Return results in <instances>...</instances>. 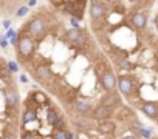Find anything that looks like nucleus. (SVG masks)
<instances>
[{
	"mask_svg": "<svg viewBox=\"0 0 158 139\" xmlns=\"http://www.w3.org/2000/svg\"><path fill=\"white\" fill-rule=\"evenodd\" d=\"M101 84H102L104 90H107V91H110V93L118 88L116 77H115V74L110 71V70H107V71L102 73V76H101Z\"/></svg>",
	"mask_w": 158,
	"mask_h": 139,
	"instance_id": "nucleus-6",
	"label": "nucleus"
},
{
	"mask_svg": "<svg viewBox=\"0 0 158 139\" xmlns=\"http://www.w3.org/2000/svg\"><path fill=\"white\" fill-rule=\"evenodd\" d=\"M3 94H5V104H6L8 110H13L19 105V93L14 87H8L3 91Z\"/></svg>",
	"mask_w": 158,
	"mask_h": 139,
	"instance_id": "nucleus-7",
	"label": "nucleus"
},
{
	"mask_svg": "<svg viewBox=\"0 0 158 139\" xmlns=\"http://www.w3.org/2000/svg\"><path fill=\"white\" fill-rule=\"evenodd\" d=\"M20 82H22V84H27V82H28V77H27L25 74H22V76H20Z\"/></svg>",
	"mask_w": 158,
	"mask_h": 139,
	"instance_id": "nucleus-33",
	"label": "nucleus"
},
{
	"mask_svg": "<svg viewBox=\"0 0 158 139\" xmlns=\"http://www.w3.org/2000/svg\"><path fill=\"white\" fill-rule=\"evenodd\" d=\"M36 3H37V0H28V8L36 6Z\"/></svg>",
	"mask_w": 158,
	"mask_h": 139,
	"instance_id": "nucleus-31",
	"label": "nucleus"
},
{
	"mask_svg": "<svg viewBox=\"0 0 158 139\" xmlns=\"http://www.w3.org/2000/svg\"><path fill=\"white\" fill-rule=\"evenodd\" d=\"M0 46H2V48H6V46H8V40L2 37V40H0Z\"/></svg>",
	"mask_w": 158,
	"mask_h": 139,
	"instance_id": "nucleus-28",
	"label": "nucleus"
},
{
	"mask_svg": "<svg viewBox=\"0 0 158 139\" xmlns=\"http://www.w3.org/2000/svg\"><path fill=\"white\" fill-rule=\"evenodd\" d=\"M141 111L150 119H158V104L156 102H152V101L144 102L141 105Z\"/></svg>",
	"mask_w": 158,
	"mask_h": 139,
	"instance_id": "nucleus-8",
	"label": "nucleus"
},
{
	"mask_svg": "<svg viewBox=\"0 0 158 139\" xmlns=\"http://www.w3.org/2000/svg\"><path fill=\"white\" fill-rule=\"evenodd\" d=\"M6 65H8V70H10L11 73H17V71H19V65H17L16 62L11 60V62H8Z\"/></svg>",
	"mask_w": 158,
	"mask_h": 139,
	"instance_id": "nucleus-21",
	"label": "nucleus"
},
{
	"mask_svg": "<svg viewBox=\"0 0 158 139\" xmlns=\"http://www.w3.org/2000/svg\"><path fill=\"white\" fill-rule=\"evenodd\" d=\"M57 117H59V113L56 110H53V108H48V111H47V124L53 127L54 122L57 121Z\"/></svg>",
	"mask_w": 158,
	"mask_h": 139,
	"instance_id": "nucleus-18",
	"label": "nucleus"
},
{
	"mask_svg": "<svg viewBox=\"0 0 158 139\" xmlns=\"http://www.w3.org/2000/svg\"><path fill=\"white\" fill-rule=\"evenodd\" d=\"M104 13H106V8H104L102 3L93 2L90 5V17H92V20H99L104 16Z\"/></svg>",
	"mask_w": 158,
	"mask_h": 139,
	"instance_id": "nucleus-12",
	"label": "nucleus"
},
{
	"mask_svg": "<svg viewBox=\"0 0 158 139\" xmlns=\"http://www.w3.org/2000/svg\"><path fill=\"white\" fill-rule=\"evenodd\" d=\"M115 122L113 121H102V122H99L98 124V131L101 133V134H113L115 133Z\"/></svg>",
	"mask_w": 158,
	"mask_h": 139,
	"instance_id": "nucleus-13",
	"label": "nucleus"
},
{
	"mask_svg": "<svg viewBox=\"0 0 158 139\" xmlns=\"http://www.w3.org/2000/svg\"><path fill=\"white\" fill-rule=\"evenodd\" d=\"M37 119V113L33 110V108H27L25 111H23V116H22V124L23 125H28L30 122H34Z\"/></svg>",
	"mask_w": 158,
	"mask_h": 139,
	"instance_id": "nucleus-15",
	"label": "nucleus"
},
{
	"mask_svg": "<svg viewBox=\"0 0 158 139\" xmlns=\"http://www.w3.org/2000/svg\"><path fill=\"white\" fill-rule=\"evenodd\" d=\"M0 139H16V136L14 134H3Z\"/></svg>",
	"mask_w": 158,
	"mask_h": 139,
	"instance_id": "nucleus-30",
	"label": "nucleus"
},
{
	"mask_svg": "<svg viewBox=\"0 0 158 139\" xmlns=\"http://www.w3.org/2000/svg\"><path fill=\"white\" fill-rule=\"evenodd\" d=\"M22 139H40V137H37V134H36L34 131L27 130V131H23V133H22Z\"/></svg>",
	"mask_w": 158,
	"mask_h": 139,
	"instance_id": "nucleus-19",
	"label": "nucleus"
},
{
	"mask_svg": "<svg viewBox=\"0 0 158 139\" xmlns=\"http://www.w3.org/2000/svg\"><path fill=\"white\" fill-rule=\"evenodd\" d=\"M20 34V39H19V43H17V56H19V60H30L36 51V40H33L28 34Z\"/></svg>",
	"mask_w": 158,
	"mask_h": 139,
	"instance_id": "nucleus-1",
	"label": "nucleus"
},
{
	"mask_svg": "<svg viewBox=\"0 0 158 139\" xmlns=\"http://www.w3.org/2000/svg\"><path fill=\"white\" fill-rule=\"evenodd\" d=\"M0 79L2 81H10L11 79V71L8 70V65L5 62H0Z\"/></svg>",
	"mask_w": 158,
	"mask_h": 139,
	"instance_id": "nucleus-17",
	"label": "nucleus"
},
{
	"mask_svg": "<svg viewBox=\"0 0 158 139\" xmlns=\"http://www.w3.org/2000/svg\"><path fill=\"white\" fill-rule=\"evenodd\" d=\"M116 82H118V90L119 93L124 96V97H130L132 96V91H133V77L129 76V74H123L119 77H116Z\"/></svg>",
	"mask_w": 158,
	"mask_h": 139,
	"instance_id": "nucleus-3",
	"label": "nucleus"
},
{
	"mask_svg": "<svg viewBox=\"0 0 158 139\" xmlns=\"http://www.w3.org/2000/svg\"><path fill=\"white\" fill-rule=\"evenodd\" d=\"M130 22H132V25L136 30H144L147 26V14H144V13H135L130 17Z\"/></svg>",
	"mask_w": 158,
	"mask_h": 139,
	"instance_id": "nucleus-10",
	"label": "nucleus"
},
{
	"mask_svg": "<svg viewBox=\"0 0 158 139\" xmlns=\"http://www.w3.org/2000/svg\"><path fill=\"white\" fill-rule=\"evenodd\" d=\"M90 2H92V3H93V2H96V0H90Z\"/></svg>",
	"mask_w": 158,
	"mask_h": 139,
	"instance_id": "nucleus-36",
	"label": "nucleus"
},
{
	"mask_svg": "<svg viewBox=\"0 0 158 139\" xmlns=\"http://www.w3.org/2000/svg\"><path fill=\"white\" fill-rule=\"evenodd\" d=\"M3 28H6V30H10V26H11V20H3Z\"/></svg>",
	"mask_w": 158,
	"mask_h": 139,
	"instance_id": "nucleus-29",
	"label": "nucleus"
},
{
	"mask_svg": "<svg viewBox=\"0 0 158 139\" xmlns=\"http://www.w3.org/2000/svg\"><path fill=\"white\" fill-rule=\"evenodd\" d=\"M119 104H121V96H119V94H116V93H113V91H112L110 94L104 96V97H102V101H101V105L109 107L110 110H112V108H116Z\"/></svg>",
	"mask_w": 158,
	"mask_h": 139,
	"instance_id": "nucleus-9",
	"label": "nucleus"
},
{
	"mask_svg": "<svg viewBox=\"0 0 158 139\" xmlns=\"http://www.w3.org/2000/svg\"><path fill=\"white\" fill-rule=\"evenodd\" d=\"M74 108H76V111L79 114H87V113L92 111V104L87 99H79V101H76Z\"/></svg>",
	"mask_w": 158,
	"mask_h": 139,
	"instance_id": "nucleus-14",
	"label": "nucleus"
},
{
	"mask_svg": "<svg viewBox=\"0 0 158 139\" xmlns=\"http://www.w3.org/2000/svg\"><path fill=\"white\" fill-rule=\"evenodd\" d=\"M93 116H95V119H96V121H99V122H102V121H109V119H110V116H112V110H110L109 107L99 105V107H96V108H95Z\"/></svg>",
	"mask_w": 158,
	"mask_h": 139,
	"instance_id": "nucleus-11",
	"label": "nucleus"
},
{
	"mask_svg": "<svg viewBox=\"0 0 158 139\" xmlns=\"http://www.w3.org/2000/svg\"><path fill=\"white\" fill-rule=\"evenodd\" d=\"M65 139H73V133L65 130Z\"/></svg>",
	"mask_w": 158,
	"mask_h": 139,
	"instance_id": "nucleus-32",
	"label": "nucleus"
},
{
	"mask_svg": "<svg viewBox=\"0 0 158 139\" xmlns=\"http://www.w3.org/2000/svg\"><path fill=\"white\" fill-rule=\"evenodd\" d=\"M28 11H30V8H28V6H22V8H19V10H17L16 16H17V17H23V16H27V14H28Z\"/></svg>",
	"mask_w": 158,
	"mask_h": 139,
	"instance_id": "nucleus-22",
	"label": "nucleus"
},
{
	"mask_svg": "<svg viewBox=\"0 0 158 139\" xmlns=\"http://www.w3.org/2000/svg\"><path fill=\"white\" fill-rule=\"evenodd\" d=\"M34 74H36V79H37V81H40L42 84H47V82H50L51 77H53V70H51L50 65L42 63V65H37V66H36Z\"/></svg>",
	"mask_w": 158,
	"mask_h": 139,
	"instance_id": "nucleus-5",
	"label": "nucleus"
},
{
	"mask_svg": "<svg viewBox=\"0 0 158 139\" xmlns=\"http://www.w3.org/2000/svg\"><path fill=\"white\" fill-rule=\"evenodd\" d=\"M0 40H2V36H0Z\"/></svg>",
	"mask_w": 158,
	"mask_h": 139,
	"instance_id": "nucleus-37",
	"label": "nucleus"
},
{
	"mask_svg": "<svg viewBox=\"0 0 158 139\" xmlns=\"http://www.w3.org/2000/svg\"><path fill=\"white\" fill-rule=\"evenodd\" d=\"M119 66H121V68H124V70H127V71H130V70L133 68V66H132V63H129V62H121V63H119Z\"/></svg>",
	"mask_w": 158,
	"mask_h": 139,
	"instance_id": "nucleus-26",
	"label": "nucleus"
},
{
	"mask_svg": "<svg viewBox=\"0 0 158 139\" xmlns=\"http://www.w3.org/2000/svg\"><path fill=\"white\" fill-rule=\"evenodd\" d=\"M65 36H67V39L70 42H73L76 45H84L87 42V31L85 30H81V28H77V30L71 28V30L67 31Z\"/></svg>",
	"mask_w": 158,
	"mask_h": 139,
	"instance_id": "nucleus-4",
	"label": "nucleus"
},
{
	"mask_svg": "<svg viewBox=\"0 0 158 139\" xmlns=\"http://www.w3.org/2000/svg\"><path fill=\"white\" fill-rule=\"evenodd\" d=\"M51 136L53 139H65V130H54Z\"/></svg>",
	"mask_w": 158,
	"mask_h": 139,
	"instance_id": "nucleus-20",
	"label": "nucleus"
},
{
	"mask_svg": "<svg viewBox=\"0 0 158 139\" xmlns=\"http://www.w3.org/2000/svg\"><path fill=\"white\" fill-rule=\"evenodd\" d=\"M33 99H34V104H37V105L48 104V97H47V94L44 91H34L33 93Z\"/></svg>",
	"mask_w": 158,
	"mask_h": 139,
	"instance_id": "nucleus-16",
	"label": "nucleus"
},
{
	"mask_svg": "<svg viewBox=\"0 0 158 139\" xmlns=\"http://www.w3.org/2000/svg\"><path fill=\"white\" fill-rule=\"evenodd\" d=\"M156 26H158V17H156Z\"/></svg>",
	"mask_w": 158,
	"mask_h": 139,
	"instance_id": "nucleus-35",
	"label": "nucleus"
},
{
	"mask_svg": "<svg viewBox=\"0 0 158 139\" xmlns=\"http://www.w3.org/2000/svg\"><path fill=\"white\" fill-rule=\"evenodd\" d=\"M121 139H138L136 136H132V134H129V136H124V137H121Z\"/></svg>",
	"mask_w": 158,
	"mask_h": 139,
	"instance_id": "nucleus-34",
	"label": "nucleus"
},
{
	"mask_svg": "<svg viewBox=\"0 0 158 139\" xmlns=\"http://www.w3.org/2000/svg\"><path fill=\"white\" fill-rule=\"evenodd\" d=\"M25 30H27V34H28L33 40H42V39L45 37V34H47L45 22H44L40 17H33V19L27 23Z\"/></svg>",
	"mask_w": 158,
	"mask_h": 139,
	"instance_id": "nucleus-2",
	"label": "nucleus"
},
{
	"mask_svg": "<svg viewBox=\"0 0 158 139\" xmlns=\"http://www.w3.org/2000/svg\"><path fill=\"white\" fill-rule=\"evenodd\" d=\"M141 134H143L146 139H149V137L152 136V130H150V128H141Z\"/></svg>",
	"mask_w": 158,
	"mask_h": 139,
	"instance_id": "nucleus-24",
	"label": "nucleus"
},
{
	"mask_svg": "<svg viewBox=\"0 0 158 139\" xmlns=\"http://www.w3.org/2000/svg\"><path fill=\"white\" fill-rule=\"evenodd\" d=\"M76 125H77V127H84V128H90V122H89L87 119H79V121H76Z\"/></svg>",
	"mask_w": 158,
	"mask_h": 139,
	"instance_id": "nucleus-23",
	"label": "nucleus"
},
{
	"mask_svg": "<svg viewBox=\"0 0 158 139\" xmlns=\"http://www.w3.org/2000/svg\"><path fill=\"white\" fill-rule=\"evenodd\" d=\"M70 23H71V26H73L74 30H77V28H79V19H76V17H71Z\"/></svg>",
	"mask_w": 158,
	"mask_h": 139,
	"instance_id": "nucleus-27",
	"label": "nucleus"
},
{
	"mask_svg": "<svg viewBox=\"0 0 158 139\" xmlns=\"http://www.w3.org/2000/svg\"><path fill=\"white\" fill-rule=\"evenodd\" d=\"M17 34H19V33H16V31H14V30H11V28H10V30L6 31V37H8L10 40H11V39H14V37H16Z\"/></svg>",
	"mask_w": 158,
	"mask_h": 139,
	"instance_id": "nucleus-25",
	"label": "nucleus"
}]
</instances>
